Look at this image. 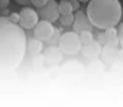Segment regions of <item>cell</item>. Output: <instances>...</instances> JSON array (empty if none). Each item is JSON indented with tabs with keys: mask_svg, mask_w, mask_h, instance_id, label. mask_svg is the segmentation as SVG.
<instances>
[{
	"mask_svg": "<svg viewBox=\"0 0 123 107\" xmlns=\"http://www.w3.org/2000/svg\"><path fill=\"white\" fill-rule=\"evenodd\" d=\"M26 35L19 23L0 18V74L15 71L26 55Z\"/></svg>",
	"mask_w": 123,
	"mask_h": 107,
	"instance_id": "6da1fadb",
	"label": "cell"
},
{
	"mask_svg": "<svg viewBox=\"0 0 123 107\" xmlns=\"http://www.w3.org/2000/svg\"><path fill=\"white\" fill-rule=\"evenodd\" d=\"M87 18L100 30L114 28L122 19V5L119 0H90L87 5Z\"/></svg>",
	"mask_w": 123,
	"mask_h": 107,
	"instance_id": "7a4b0ae2",
	"label": "cell"
},
{
	"mask_svg": "<svg viewBox=\"0 0 123 107\" xmlns=\"http://www.w3.org/2000/svg\"><path fill=\"white\" fill-rule=\"evenodd\" d=\"M81 41H80V35L74 30V32H65L59 36L58 41V49L65 54V55L74 57L77 54L81 52Z\"/></svg>",
	"mask_w": 123,
	"mask_h": 107,
	"instance_id": "3957f363",
	"label": "cell"
},
{
	"mask_svg": "<svg viewBox=\"0 0 123 107\" xmlns=\"http://www.w3.org/2000/svg\"><path fill=\"white\" fill-rule=\"evenodd\" d=\"M54 30H55V28L52 26V23L42 19L33 28V38L41 42H49V39L54 35Z\"/></svg>",
	"mask_w": 123,
	"mask_h": 107,
	"instance_id": "277c9868",
	"label": "cell"
},
{
	"mask_svg": "<svg viewBox=\"0 0 123 107\" xmlns=\"http://www.w3.org/2000/svg\"><path fill=\"white\" fill-rule=\"evenodd\" d=\"M38 15L43 20H48L51 23L56 22L59 19V7H58V3L55 2V0H48L46 5L43 7H39L38 9Z\"/></svg>",
	"mask_w": 123,
	"mask_h": 107,
	"instance_id": "5b68a950",
	"label": "cell"
},
{
	"mask_svg": "<svg viewBox=\"0 0 123 107\" xmlns=\"http://www.w3.org/2000/svg\"><path fill=\"white\" fill-rule=\"evenodd\" d=\"M38 22H39V15H38V12H35V10L31 9V7H25V9L19 13V25H20L25 30L33 29Z\"/></svg>",
	"mask_w": 123,
	"mask_h": 107,
	"instance_id": "8992f818",
	"label": "cell"
},
{
	"mask_svg": "<svg viewBox=\"0 0 123 107\" xmlns=\"http://www.w3.org/2000/svg\"><path fill=\"white\" fill-rule=\"evenodd\" d=\"M75 16V19H74V30L78 33V32H81V30H90V20H88V18H87V15H84L81 10H77V15H74ZM93 26V25H91Z\"/></svg>",
	"mask_w": 123,
	"mask_h": 107,
	"instance_id": "52a82bcc",
	"label": "cell"
},
{
	"mask_svg": "<svg viewBox=\"0 0 123 107\" xmlns=\"http://www.w3.org/2000/svg\"><path fill=\"white\" fill-rule=\"evenodd\" d=\"M81 51H83V54L87 58H94V57H97L100 54V45L96 43V42H90V43L86 45L84 49L81 48Z\"/></svg>",
	"mask_w": 123,
	"mask_h": 107,
	"instance_id": "ba28073f",
	"label": "cell"
},
{
	"mask_svg": "<svg viewBox=\"0 0 123 107\" xmlns=\"http://www.w3.org/2000/svg\"><path fill=\"white\" fill-rule=\"evenodd\" d=\"M104 35H106V41H107V45L109 46H116L119 43V36H117V30L116 28H109L104 30Z\"/></svg>",
	"mask_w": 123,
	"mask_h": 107,
	"instance_id": "9c48e42d",
	"label": "cell"
},
{
	"mask_svg": "<svg viewBox=\"0 0 123 107\" xmlns=\"http://www.w3.org/2000/svg\"><path fill=\"white\" fill-rule=\"evenodd\" d=\"M29 49V54L31 55H38V54L42 51V42L38 41V39H32L31 42H28L26 45V51Z\"/></svg>",
	"mask_w": 123,
	"mask_h": 107,
	"instance_id": "30bf717a",
	"label": "cell"
},
{
	"mask_svg": "<svg viewBox=\"0 0 123 107\" xmlns=\"http://www.w3.org/2000/svg\"><path fill=\"white\" fill-rule=\"evenodd\" d=\"M58 7H59V15H67V13H73L74 12L70 0H61V2L58 3Z\"/></svg>",
	"mask_w": 123,
	"mask_h": 107,
	"instance_id": "8fae6325",
	"label": "cell"
},
{
	"mask_svg": "<svg viewBox=\"0 0 123 107\" xmlns=\"http://www.w3.org/2000/svg\"><path fill=\"white\" fill-rule=\"evenodd\" d=\"M74 19H75L74 13H67V15H59L58 20H59V23L62 25V26H73Z\"/></svg>",
	"mask_w": 123,
	"mask_h": 107,
	"instance_id": "7c38bea8",
	"label": "cell"
},
{
	"mask_svg": "<svg viewBox=\"0 0 123 107\" xmlns=\"http://www.w3.org/2000/svg\"><path fill=\"white\" fill-rule=\"evenodd\" d=\"M80 41H81L83 45H87V43L93 42V35H91V32H90L88 29H87V30H81V32H80Z\"/></svg>",
	"mask_w": 123,
	"mask_h": 107,
	"instance_id": "4fadbf2b",
	"label": "cell"
},
{
	"mask_svg": "<svg viewBox=\"0 0 123 107\" xmlns=\"http://www.w3.org/2000/svg\"><path fill=\"white\" fill-rule=\"evenodd\" d=\"M46 2L48 0H31V5H33L36 9H39V7H43L46 5Z\"/></svg>",
	"mask_w": 123,
	"mask_h": 107,
	"instance_id": "5bb4252c",
	"label": "cell"
},
{
	"mask_svg": "<svg viewBox=\"0 0 123 107\" xmlns=\"http://www.w3.org/2000/svg\"><path fill=\"white\" fill-rule=\"evenodd\" d=\"M117 36H119V43L120 46L123 48V23L119 25V29H117Z\"/></svg>",
	"mask_w": 123,
	"mask_h": 107,
	"instance_id": "9a60e30c",
	"label": "cell"
},
{
	"mask_svg": "<svg viewBox=\"0 0 123 107\" xmlns=\"http://www.w3.org/2000/svg\"><path fill=\"white\" fill-rule=\"evenodd\" d=\"M70 3H71V6H73L74 10H80V7H81L80 0H70Z\"/></svg>",
	"mask_w": 123,
	"mask_h": 107,
	"instance_id": "2e32d148",
	"label": "cell"
},
{
	"mask_svg": "<svg viewBox=\"0 0 123 107\" xmlns=\"http://www.w3.org/2000/svg\"><path fill=\"white\" fill-rule=\"evenodd\" d=\"M7 19L13 23H19V13H10V16Z\"/></svg>",
	"mask_w": 123,
	"mask_h": 107,
	"instance_id": "e0dca14e",
	"label": "cell"
},
{
	"mask_svg": "<svg viewBox=\"0 0 123 107\" xmlns=\"http://www.w3.org/2000/svg\"><path fill=\"white\" fill-rule=\"evenodd\" d=\"M9 3H10V0H0V10H5V9H7Z\"/></svg>",
	"mask_w": 123,
	"mask_h": 107,
	"instance_id": "ac0fdd59",
	"label": "cell"
},
{
	"mask_svg": "<svg viewBox=\"0 0 123 107\" xmlns=\"http://www.w3.org/2000/svg\"><path fill=\"white\" fill-rule=\"evenodd\" d=\"M98 42L107 45V41H106V35H104V33H100V35H98Z\"/></svg>",
	"mask_w": 123,
	"mask_h": 107,
	"instance_id": "d6986e66",
	"label": "cell"
},
{
	"mask_svg": "<svg viewBox=\"0 0 123 107\" xmlns=\"http://www.w3.org/2000/svg\"><path fill=\"white\" fill-rule=\"evenodd\" d=\"M15 2H16L18 5H22V6H28V5H31V0H15Z\"/></svg>",
	"mask_w": 123,
	"mask_h": 107,
	"instance_id": "ffe728a7",
	"label": "cell"
},
{
	"mask_svg": "<svg viewBox=\"0 0 123 107\" xmlns=\"http://www.w3.org/2000/svg\"><path fill=\"white\" fill-rule=\"evenodd\" d=\"M90 0H80V3H88Z\"/></svg>",
	"mask_w": 123,
	"mask_h": 107,
	"instance_id": "44dd1931",
	"label": "cell"
}]
</instances>
